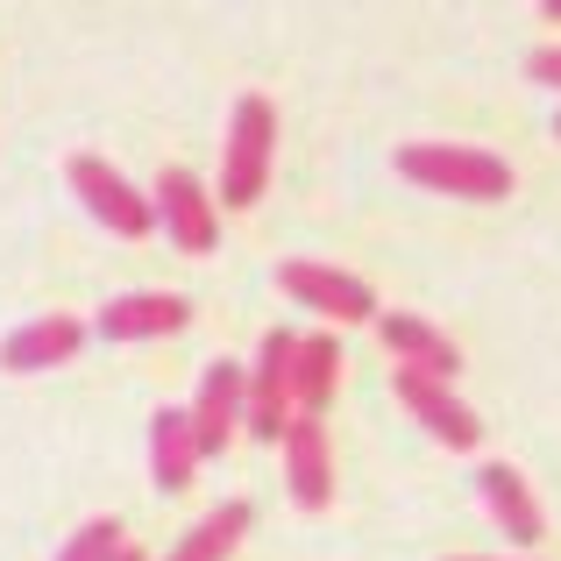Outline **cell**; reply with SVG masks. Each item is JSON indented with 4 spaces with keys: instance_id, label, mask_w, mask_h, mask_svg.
Wrapping results in <instances>:
<instances>
[{
    "instance_id": "obj_1",
    "label": "cell",
    "mask_w": 561,
    "mask_h": 561,
    "mask_svg": "<svg viewBox=\"0 0 561 561\" xmlns=\"http://www.w3.org/2000/svg\"><path fill=\"white\" fill-rule=\"evenodd\" d=\"M271 157H277V107L263 93H242L228 114V136H220V185L214 199L228 214H249L271 185Z\"/></svg>"
},
{
    "instance_id": "obj_2",
    "label": "cell",
    "mask_w": 561,
    "mask_h": 561,
    "mask_svg": "<svg viewBox=\"0 0 561 561\" xmlns=\"http://www.w3.org/2000/svg\"><path fill=\"white\" fill-rule=\"evenodd\" d=\"M398 179L448 192V199H512V164L491 150H469V142H405Z\"/></svg>"
},
{
    "instance_id": "obj_3",
    "label": "cell",
    "mask_w": 561,
    "mask_h": 561,
    "mask_svg": "<svg viewBox=\"0 0 561 561\" xmlns=\"http://www.w3.org/2000/svg\"><path fill=\"white\" fill-rule=\"evenodd\" d=\"M65 179H71V192L85 199V214H93L107 234H122V242H142V234H157V199H150L142 185H128L122 171L107 164V157H71Z\"/></svg>"
},
{
    "instance_id": "obj_4",
    "label": "cell",
    "mask_w": 561,
    "mask_h": 561,
    "mask_svg": "<svg viewBox=\"0 0 561 561\" xmlns=\"http://www.w3.org/2000/svg\"><path fill=\"white\" fill-rule=\"evenodd\" d=\"M277 285H285V299H299L306 313L342 320V328H370V320L383 313L377 291L363 285V277L334 271V263H313V256H285V263H277Z\"/></svg>"
},
{
    "instance_id": "obj_5",
    "label": "cell",
    "mask_w": 561,
    "mask_h": 561,
    "mask_svg": "<svg viewBox=\"0 0 561 561\" xmlns=\"http://www.w3.org/2000/svg\"><path fill=\"white\" fill-rule=\"evenodd\" d=\"M291 356H299V334L291 328H271L263 334V348H256V370H249V434L256 440H285V426H291V412H299V398H291Z\"/></svg>"
},
{
    "instance_id": "obj_6",
    "label": "cell",
    "mask_w": 561,
    "mask_h": 561,
    "mask_svg": "<svg viewBox=\"0 0 561 561\" xmlns=\"http://www.w3.org/2000/svg\"><path fill=\"white\" fill-rule=\"evenodd\" d=\"M391 391H398V405H405L412 420L440 440V448L469 455L483 440V420L462 405V398H455V377H426V370H405V363H398V370H391Z\"/></svg>"
},
{
    "instance_id": "obj_7",
    "label": "cell",
    "mask_w": 561,
    "mask_h": 561,
    "mask_svg": "<svg viewBox=\"0 0 561 561\" xmlns=\"http://www.w3.org/2000/svg\"><path fill=\"white\" fill-rule=\"evenodd\" d=\"M157 228L171 234V249H185V256H214L220 242V199L192 179L185 164H164V179H157Z\"/></svg>"
},
{
    "instance_id": "obj_8",
    "label": "cell",
    "mask_w": 561,
    "mask_h": 561,
    "mask_svg": "<svg viewBox=\"0 0 561 561\" xmlns=\"http://www.w3.org/2000/svg\"><path fill=\"white\" fill-rule=\"evenodd\" d=\"M285 491L299 512H328L334 505V448H328V420L320 412H291L285 426Z\"/></svg>"
},
{
    "instance_id": "obj_9",
    "label": "cell",
    "mask_w": 561,
    "mask_h": 561,
    "mask_svg": "<svg viewBox=\"0 0 561 561\" xmlns=\"http://www.w3.org/2000/svg\"><path fill=\"white\" fill-rule=\"evenodd\" d=\"M192 434H199V455L214 462V455H228V440H234V426L249 420V370L242 363H206L199 370V398H192Z\"/></svg>"
},
{
    "instance_id": "obj_10",
    "label": "cell",
    "mask_w": 561,
    "mask_h": 561,
    "mask_svg": "<svg viewBox=\"0 0 561 561\" xmlns=\"http://www.w3.org/2000/svg\"><path fill=\"white\" fill-rule=\"evenodd\" d=\"M185 320L192 299H179V291H122L100 306L93 334L100 342H164V334H185Z\"/></svg>"
},
{
    "instance_id": "obj_11",
    "label": "cell",
    "mask_w": 561,
    "mask_h": 561,
    "mask_svg": "<svg viewBox=\"0 0 561 561\" xmlns=\"http://www.w3.org/2000/svg\"><path fill=\"white\" fill-rule=\"evenodd\" d=\"M79 348H85V320L43 313V320H28V328H14L8 342H0V370H8V377H36V370H57V363H71Z\"/></svg>"
},
{
    "instance_id": "obj_12",
    "label": "cell",
    "mask_w": 561,
    "mask_h": 561,
    "mask_svg": "<svg viewBox=\"0 0 561 561\" xmlns=\"http://www.w3.org/2000/svg\"><path fill=\"white\" fill-rule=\"evenodd\" d=\"M477 491H483V512H491V519L512 534V548H540L548 519H540V497L526 491L519 469H512V462H483L477 469Z\"/></svg>"
},
{
    "instance_id": "obj_13",
    "label": "cell",
    "mask_w": 561,
    "mask_h": 561,
    "mask_svg": "<svg viewBox=\"0 0 561 561\" xmlns=\"http://www.w3.org/2000/svg\"><path fill=\"white\" fill-rule=\"evenodd\" d=\"M370 328L383 334L391 363H405V370H426V377H455V370H462V348H455L434 320H420V313H377Z\"/></svg>"
},
{
    "instance_id": "obj_14",
    "label": "cell",
    "mask_w": 561,
    "mask_h": 561,
    "mask_svg": "<svg viewBox=\"0 0 561 561\" xmlns=\"http://www.w3.org/2000/svg\"><path fill=\"white\" fill-rule=\"evenodd\" d=\"M199 434H192V412H179V405H164L150 420V483L164 497H179V491H192V477H199Z\"/></svg>"
},
{
    "instance_id": "obj_15",
    "label": "cell",
    "mask_w": 561,
    "mask_h": 561,
    "mask_svg": "<svg viewBox=\"0 0 561 561\" xmlns=\"http://www.w3.org/2000/svg\"><path fill=\"white\" fill-rule=\"evenodd\" d=\"M334 383H342V342L334 334H299V356H291V398H299V412H328Z\"/></svg>"
},
{
    "instance_id": "obj_16",
    "label": "cell",
    "mask_w": 561,
    "mask_h": 561,
    "mask_svg": "<svg viewBox=\"0 0 561 561\" xmlns=\"http://www.w3.org/2000/svg\"><path fill=\"white\" fill-rule=\"evenodd\" d=\"M249 519H256V512H249V497H228V505H220V512H206V519L192 526V534H185V540H179V548H171L164 561H228L234 548H242Z\"/></svg>"
},
{
    "instance_id": "obj_17",
    "label": "cell",
    "mask_w": 561,
    "mask_h": 561,
    "mask_svg": "<svg viewBox=\"0 0 561 561\" xmlns=\"http://www.w3.org/2000/svg\"><path fill=\"white\" fill-rule=\"evenodd\" d=\"M122 519H85L79 526V534H71L65 540V554H57V561H114V554H122Z\"/></svg>"
},
{
    "instance_id": "obj_18",
    "label": "cell",
    "mask_w": 561,
    "mask_h": 561,
    "mask_svg": "<svg viewBox=\"0 0 561 561\" xmlns=\"http://www.w3.org/2000/svg\"><path fill=\"white\" fill-rule=\"evenodd\" d=\"M526 79H534V85H554V93H561V43H548V50L526 57Z\"/></svg>"
},
{
    "instance_id": "obj_19",
    "label": "cell",
    "mask_w": 561,
    "mask_h": 561,
    "mask_svg": "<svg viewBox=\"0 0 561 561\" xmlns=\"http://www.w3.org/2000/svg\"><path fill=\"white\" fill-rule=\"evenodd\" d=\"M114 561H150V554H142V548H128V540H122V554H114Z\"/></svg>"
},
{
    "instance_id": "obj_20",
    "label": "cell",
    "mask_w": 561,
    "mask_h": 561,
    "mask_svg": "<svg viewBox=\"0 0 561 561\" xmlns=\"http://www.w3.org/2000/svg\"><path fill=\"white\" fill-rule=\"evenodd\" d=\"M540 14H548V22H561V0H540Z\"/></svg>"
},
{
    "instance_id": "obj_21",
    "label": "cell",
    "mask_w": 561,
    "mask_h": 561,
    "mask_svg": "<svg viewBox=\"0 0 561 561\" xmlns=\"http://www.w3.org/2000/svg\"><path fill=\"white\" fill-rule=\"evenodd\" d=\"M455 561H483V554H455Z\"/></svg>"
},
{
    "instance_id": "obj_22",
    "label": "cell",
    "mask_w": 561,
    "mask_h": 561,
    "mask_svg": "<svg viewBox=\"0 0 561 561\" xmlns=\"http://www.w3.org/2000/svg\"><path fill=\"white\" fill-rule=\"evenodd\" d=\"M554 136H561V114H554Z\"/></svg>"
}]
</instances>
